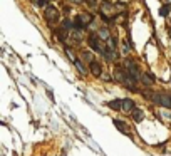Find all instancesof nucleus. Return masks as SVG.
I'll list each match as a JSON object with an SVG mask.
<instances>
[{"label": "nucleus", "mask_w": 171, "mask_h": 156, "mask_svg": "<svg viewBox=\"0 0 171 156\" xmlns=\"http://www.w3.org/2000/svg\"><path fill=\"white\" fill-rule=\"evenodd\" d=\"M133 118H134L136 121H141V119H143V114H141V111L134 109V111H133Z\"/></svg>", "instance_id": "9b49d317"}, {"label": "nucleus", "mask_w": 171, "mask_h": 156, "mask_svg": "<svg viewBox=\"0 0 171 156\" xmlns=\"http://www.w3.org/2000/svg\"><path fill=\"white\" fill-rule=\"evenodd\" d=\"M82 57H84V61L86 62H94V55L91 54V52H82Z\"/></svg>", "instance_id": "1a4fd4ad"}, {"label": "nucleus", "mask_w": 171, "mask_h": 156, "mask_svg": "<svg viewBox=\"0 0 171 156\" xmlns=\"http://www.w3.org/2000/svg\"><path fill=\"white\" fill-rule=\"evenodd\" d=\"M107 106L112 109H123V99H116V101L107 102Z\"/></svg>", "instance_id": "0eeeda50"}, {"label": "nucleus", "mask_w": 171, "mask_h": 156, "mask_svg": "<svg viewBox=\"0 0 171 156\" xmlns=\"http://www.w3.org/2000/svg\"><path fill=\"white\" fill-rule=\"evenodd\" d=\"M89 45H91L92 49H94L96 52H101V54H104V50H106V49H104L103 45H101V42L97 41L94 35H91V37H89Z\"/></svg>", "instance_id": "20e7f679"}, {"label": "nucleus", "mask_w": 171, "mask_h": 156, "mask_svg": "<svg viewBox=\"0 0 171 156\" xmlns=\"http://www.w3.org/2000/svg\"><path fill=\"white\" fill-rule=\"evenodd\" d=\"M70 2H75V3H81L82 0H70Z\"/></svg>", "instance_id": "2eb2a0df"}, {"label": "nucleus", "mask_w": 171, "mask_h": 156, "mask_svg": "<svg viewBox=\"0 0 171 156\" xmlns=\"http://www.w3.org/2000/svg\"><path fill=\"white\" fill-rule=\"evenodd\" d=\"M74 66L77 67V71H79L81 74H86V69H84V66H82V64H81L79 61H75V62H74Z\"/></svg>", "instance_id": "f8f14e48"}, {"label": "nucleus", "mask_w": 171, "mask_h": 156, "mask_svg": "<svg viewBox=\"0 0 171 156\" xmlns=\"http://www.w3.org/2000/svg\"><path fill=\"white\" fill-rule=\"evenodd\" d=\"M99 37H101V39H104V41H107L111 35H109V32H107L106 29H101V30H99Z\"/></svg>", "instance_id": "9d476101"}, {"label": "nucleus", "mask_w": 171, "mask_h": 156, "mask_svg": "<svg viewBox=\"0 0 171 156\" xmlns=\"http://www.w3.org/2000/svg\"><path fill=\"white\" fill-rule=\"evenodd\" d=\"M89 71H91V72H92L94 76H101V72H103V69H101V64H99V62H96V61L89 64Z\"/></svg>", "instance_id": "423d86ee"}, {"label": "nucleus", "mask_w": 171, "mask_h": 156, "mask_svg": "<svg viewBox=\"0 0 171 156\" xmlns=\"http://www.w3.org/2000/svg\"><path fill=\"white\" fill-rule=\"evenodd\" d=\"M45 19H47L49 22H59V12H57V8H54L52 5H49L47 8H45Z\"/></svg>", "instance_id": "7ed1b4c3"}, {"label": "nucleus", "mask_w": 171, "mask_h": 156, "mask_svg": "<svg viewBox=\"0 0 171 156\" xmlns=\"http://www.w3.org/2000/svg\"><path fill=\"white\" fill-rule=\"evenodd\" d=\"M114 124H116L117 126V129H119V131H123V133H126V134H128V133H129V131H128V128H126V124H124V122H121V121H114Z\"/></svg>", "instance_id": "6e6552de"}, {"label": "nucleus", "mask_w": 171, "mask_h": 156, "mask_svg": "<svg viewBox=\"0 0 171 156\" xmlns=\"http://www.w3.org/2000/svg\"><path fill=\"white\" fill-rule=\"evenodd\" d=\"M149 97L153 99V102H156V104H159V106H164V108H170V109H171V97H170V96L151 92Z\"/></svg>", "instance_id": "f257e3e1"}, {"label": "nucleus", "mask_w": 171, "mask_h": 156, "mask_svg": "<svg viewBox=\"0 0 171 156\" xmlns=\"http://www.w3.org/2000/svg\"><path fill=\"white\" fill-rule=\"evenodd\" d=\"M161 14H163V15H166V14H168V7H164L163 10H161Z\"/></svg>", "instance_id": "4468645a"}, {"label": "nucleus", "mask_w": 171, "mask_h": 156, "mask_svg": "<svg viewBox=\"0 0 171 156\" xmlns=\"http://www.w3.org/2000/svg\"><path fill=\"white\" fill-rule=\"evenodd\" d=\"M124 69H126V71H128V72H129V74L134 77V79H136V81L139 79V72H137L136 64L131 61V59H126V61H124Z\"/></svg>", "instance_id": "f03ea898"}, {"label": "nucleus", "mask_w": 171, "mask_h": 156, "mask_svg": "<svg viewBox=\"0 0 171 156\" xmlns=\"http://www.w3.org/2000/svg\"><path fill=\"white\" fill-rule=\"evenodd\" d=\"M101 77H103L104 81H111V79H112V77H111L109 74H101Z\"/></svg>", "instance_id": "ddd939ff"}, {"label": "nucleus", "mask_w": 171, "mask_h": 156, "mask_svg": "<svg viewBox=\"0 0 171 156\" xmlns=\"http://www.w3.org/2000/svg\"><path fill=\"white\" fill-rule=\"evenodd\" d=\"M134 102L131 101V99H123V111L124 113H133L134 111Z\"/></svg>", "instance_id": "39448f33"}]
</instances>
